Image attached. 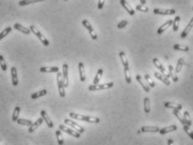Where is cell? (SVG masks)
<instances>
[{
	"mask_svg": "<svg viewBox=\"0 0 193 145\" xmlns=\"http://www.w3.org/2000/svg\"><path fill=\"white\" fill-rule=\"evenodd\" d=\"M173 49L175 50L183 51V52H187L189 50V48L187 46H183V45H180V44H174Z\"/></svg>",
	"mask_w": 193,
	"mask_h": 145,
	"instance_id": "38",
	"label": "cell"
},
{
	"mask_svg": "<svg viewBox=\"0 0 193 145\" xmlns=\"http://www.w3.org/2000/svg\"><path fill=\"white\" fill-rule=\"evenodd\" d=\"M177 129V125H171V126H167V127L163 128V129H161L159 130V134L163 135L167 134V133L173 132V131Z\"/></svg>",
	"mask_w": 193,
	"mask_h": 145,
	"instance_id": "14",
	"label": "cell"
},
{
	"mask_svg": "<svg viewBox=\"0 0 193 145\" xmlns=\"http://www.w3.org/2000/svg\"><path fill=\"white\" fill-rule=\"evenodd\" d=\"M103 70L102 69H99L97 72V74L95 76L94 79H93V84H98V83L100 82V79L102 78V75H103Z\"/></svg>",
	"mask_w": 193,
	"mask_h": 145,
	"instance_id": "30",
	"label": "cell"
},
{
	"mask_svg": "<svg viewBox=\"0 0 193 145\" xmlns=\"http://www.w3.org/2000/svg\"><path fill=\"white\" fill-rule=\"evenodd\" d=\"M152 62H153L154 65H155V66H156V67H157V69H158L161 71V73H162V74H163V75H165V76H166V77H167V78L168 79L169 77H170V75H169V74L167 73V69H166L164 68L163 66L162 65V64H161V63L159 62V60L157 59H156V58H155V59H152Z\"/></svg>",
	"mask_w": 193,
	"mask_h": 145,
	"instance_id": "10",
	"label": "cell"
},
{
	"mask_svg": "<svg viewBox=\"0 0 193 145\" xmlns=\"http://www.w3.org/2000/svg\"><path fill=\"white\" fill-rule=\"evenodd\" d=\"M42 1H44V0H21L19 2V6H27V5L35 4L38 2H42Z\"/></svg>",
	"mask_w": 193,
	"mask_h": 145,
	"instance_id": "26",
	"label": "cell"
},
{
	"mask_svg": "<svg viewBox=\"0 0 193 145\" xmlns=\"http://www.w3.org/2000/svg\"><path fill=\"white\" fill-rule=\"evenodd\" d=\"M154 75H155V77L157 79L161 80L162 82H163L164 84L166 85H170L171 84V82L169 81V79L165 76V75L162 74L161 73H158V72H154Z\"/></svg>",
	"mask_w": 193,
	"mask_h": 145,
	"instance_id": "17",
	"label": "cell"
},
{
	"mask_svg": "<svg viewBox=\"0 0 193 145\" xmlns=\"http://www.w3.org/2000/svg\"><path fill=\"white\" fill-rule=\"evenodd\" d=\"M64 124H65L68 125V126H71L73 129H74L78 133H79V134H83V133H84L85 129L82 127V126H80L78 124H77V123H75L74 121H73L72 119H64Z\"/></svg>",
	"mask_w": 193,
	"mask_h": 145,
	"instance_id": "6",
	"label": "cell"
},
{
	"mask_svg": "<svg viewBox=\"0 0 193 145\" xmlns=\"http://www.w3.org/2000/svg\"><path fill=\"white\" fill-rule=\"evenodd\" d=\"M140 2H141V4L145 5L146 4V3H147V1L146 0H140Z\"/></svg>",
	"mask_w": 193,
	"mask_h": 145,
	"instance_id": "48",
	"label": "cell"
},
{
	"mask_svg": "<svg viewBox=\"0 0 193 145\" xmlns=\"http://www.w3.org/2000/svg\"><path fill=\"white\" fill-rule=\"evenodd\" d=\"M120 4H122V6L127 11V13H128L130 15H134L135 14V12H134L133 9L129 5V4L126 1V0H120Z\"/></svg>",
	"mask_w": 193,
	"mask_h": 145,
	"instance_id": "18",
	"label": "cell"
},
{
	"mask_svg": "<svg viewBox=\"0 0 193 145\" xmlns=\"http://www.w3.org/2000/svg\"><path fill=\"white\" fill-rule=\"evenodd\" d=\"M104 4H105V0H98V9H102L103 8Z\"/></svg>",
	"mask_w": 193,
	"mask_h": 145,
	"instance_id": "46",
	"label": "cell"
},
{
	"mask_svg": "<svg viewBox=\"0 0 193 145\" xmlns=\"http://www.w3.org/2000/svg\"><path fill=\"white\" fill-rule=\"evenodd\" d=\"M47 90L46 89H43L39 91V92H37V93H34V94H33L31 95V99H38L40 97H43V96H44V95L47 94Z\"/></svg>",
	"mask_w": 193,
	"mask_h": 145,
	"instance_id": "27",
	"label": "cell"
},
{
	"mask_svg": "<svg viewBox=\"0 0 193 145\" xmlns=\"http://www.w3.org/2000/svg\"><path fill=\"white\" fill-rule=\"evenodd\" d=\"M40 114H41L42 118H43V120L45 121V123L47 124V125H48V128H50V129H53V128L54 127V124H53V121H52V119H50L49 116L48 115L47 112H46L45 110H42V111H41V113H40Z\"/></svg>",
	"mask_w": 193,
	"mask_h": 145,
	"instance_id": "9",
	"label": "cell"
},
{
	"mask_svg": "<svg viewBox=\"0 0 193 145\" xmlns=\"http://www.w3.org/2000/svg\"><path fill=\"white\" fill-rule=\"evenodd\" d=\"M180 17L179 16H176V18L174 19L173 23H172V29L174 32H177L178 30L179 24H180Z\"/></svg>",
	"mask_w": 193,
	"mask_h": 145,
	"instance_id": "34",
	"label": "cell"
},
{
	"mask_svg": "<svg viewBox=\"0 0 193 145\" xmlns=\"http://www.w3.org/2000/svg\"><path fill=\"white\" fill-rule=\"evenodd\" d=\"M43 118H42V119H38L35 123H33V124L30 126L29 129H28V132H29V133H33L35 130L37 129L40 125L43 124Z\"/></svg>",
	"mask_w": 193,
	"mask_h": 145,
	"instance_id": "20",
	"label": "cell"
},
{
	"mask_svg": "<svg viewBox=\"0 0 193 145\" xmlns=\"http://www.w3.org/2000/svg\"><path fill=\"white\" fill-rule=\"evenodd\" d=\"M119 57H120V59H121V61H122V65L124 66V69H125V68H129L128 60H127V56L125 54V53L122 52V51L119 52Z\"/></svg>",
	"mask_w": 193,
	"mask_h": 145,
	"instance_id": "23",
	"label": "cell"
},
{
	"mask_svg": "<svg viewBox=\"0 0 193 145\" xmlns=\"http://www.w3.org/2000/svg\"><path fill=\"white\" fill-rule=\"evenodd\" d=\"M127 24H128L127 20H122V21H121L118 24V29H123L125 26H127Z\"/></svg>",
	"mask_w": 193,
	"mask_h": 145,
	"instance_id": "45",
	"label": "cell"
},
{
	"mask_svg": "<svg viewBox=\"0 0 193 145\" xmlns=\"http://www.w3.org/2000/svg\"><path fill=\"white\" fill-rule=\"evenodd\" d=\"M145 79H146V81L147 82V84H148V85L151 87V88H154L155 87V83L153 82V80L152 79V78L150 77V75L149 74H146L145 75Z\"/></svg>",
	"mask_w": 193,
	"mask_h": 145,
	"instance_id": "42",
	"label": "cell"
},
{
	"mask_svg": "<svg viewBox=\"0 0 193 145\" xmlns=\"http://www.w3.org/2000/svg\"><path fill=\"white\" fill-rule=\"evenodd\" d=\"M183 129L184 131L187 134L189 137L193 140V131L190 129V127L187 126V125H183Z\"/></svg>",
	"mask_w": 193,
	"mask_h": 145,
	"instance_id": "41",
	"label": "cell"
},
{
	"mask_svg": "<svg viewBox=\"0 0 193 145\" xmlns=\"http://www.w3.org/2000/svg\"><path fill=\"white\" fill-rule=\"evenodd\" d=\"M82 24H83V25L85 28L88 29V33H89L90 36H91V38H92V39H93V40L98 39V35H97L96 32H95L94 29L93 28V26L91 25V24H90L89 22H88V21L87 19H83V21H82Z\"/></svg>",
	"mask_w": 193,
	"mask_h": 145,
	"instance_id": "5",
	"label": "cell"
},
{
	"mask_svg": "<svg viewBox=\"0 0 193 145\" xmlns=\"http://www.w3.org/2000/svg\"><path fill=\"white\" fill-rule=\"evenodd\" d=\"M14 27L15 29L19 30V31L22 32L23 34H29L30 33H31L30 29H27V28H25L24 26H22V25L19 24H15Z\"/></svg>",
	"mask_w": 193,
	"mask_h": 145,
	"instance_id": "25",
	"label": "cell"
},
{
	"mask_svg": "<svg viewBox=\"0 0 193 145\" xmlns=\"http://www.w3.org/2000/svg\"><path fill=\"white\" fill-rule=\"evenodd\" d=\"M114 86L113 82H110L108 84H93L90 85L88 87L89 91H98V90H103V89H111Z\"/></svg>",
	"mask_w": 193,
	"mask_h": 145,
	"instance_id": "3",
	"label": "cell"
},
{
	"mask_svg": "<svg viewBox=\"0 0 193 145\" xmlns=\"http://www.w3.org/2000/svg\"><path fill=\"white\" fill-rule=\"evenodd\" d=\"M30 31H31L33 34H34L38 38V39L42 42V44L44 45V46L48 47V46L49 45V41L44 36L40 33L39 30L34 25H31V26H30Z\"/></svg>",
	"mask_w": 193,
	"mask_h": 145,
	"instance_id": "2",
	"label": "cell"
},
{
	"mask_svg": "<svg viewBox=\"0 0 193 145\" xmlns=\"http://www.w3.org/2000/svg\"><path fill=\"white\" fill-rule=\"evenodd\" d=\"M0 66H1V69L3 71L5 72L7 70V64L5 63V59L3 55H0Z\"/></svg>",
	"mask_w": 193,
	"mask_h": 145,
	"instance_id": "43",
	"label": "cell"
},
{
	"mask_svg": "<svg viewBox=\"0 0 193 145\" xmlns=\"http://www.w3.org/2000/svg\"><path fill=\"white\" fill-rule=\"evenodd\" d=\"M136 8H137V9L138 10V11H141V12H142V13H147L149 10V9L147 6H144V5L142 4L137 5Z\"/></svg>",
	"mask_w": 193,
	"mask_h": 145,
	"instance_id": "44",
	"label": "cell"
},
{
	"mask_svg": "<svg viewBox=\"0 0 193 145\" xmlns=\"http://www.w3.org/2000/svg\"><path fill=\"white\" fill-rule=\"evenodd\" d=\"M11 31H12V28L11 27H7L4 30H3L0 33V40H2L4 38H5L9 33H11Z\"/></svg>",
	"mask_w": 193,
	"mask_h": 145,
	"instance_id": "37",
	"label": "cell"
},
{
	"mask_svg": "<svg viewBox=\"0 0 193 145\" xmlns=\"http://www.w3.org/2000/svg\"><path fill=\"white\" fill-rule=\"evenodd\" d=\"M184 119L187 122V126H192V120H191V117L187 111L184 112Z\"/></svg>",
	"mask_w": 193,
	"mask_h": 145,
	"instance_id": "40",
	"label": "cell"
},
{
	"mask_svg": "<svg viewBox=\"0 0 193 145\" xmlns=\"http://www.w3.org/2000/svg\"><path fill=\"white\" fill-rule=\"evenodd\" d=\"M59 130L61 131H63V132H65V133H67L68 134L72 135L73 137H74V138H80V136H81V134L79 133H78L77 131H75V130H73L69 129V128H68V127H66L63 124H60L59 125Z\"/></svg>",
	"mask_w": 193,
	"mask_h": 145,
	"instance_id": "7",
	"label": "cell"
},
{
	"mask_svg": "<svg viewBox=\"0 0 193 145\" xmlns=\"http://www.w3.org/2000/svg\"><path fill=\"white\" fill-rule=\"evenodd\" d=\"M173 114L178 119V120L181 122V124H182L183 125H187V122L185 121L183 118L181 116V114L179 113V110L177 109H173Z\"/></svg>",
	"mask_w": 193,
	"mask_h": 145,
	"instance_id": "35",
	"label": "cell"
},
{
	"mask_svg": "<svg viewBox=\"0 0 193 145\" xmlns=\"http://www.w3.org/2000/svg\"><path fill=\"white\" fill-rule=\"evenodd\" d=\"M169 69V75L172 77V81L173 82H177L178 81V78H177V76L176 74V71H174V68L172 66V65H169L168 67Z\"/></svg>",
	"mask_w": 193,
	"mask_h": 145,
	"instance_id": "28",
	"label": "cell"
},
{
	"mask_svg": "<svg viewBox=\"0 0 193 145\" xmlns=\"http://www.w3.org/2000/svg\"><path fill=\"white\" fill-rule=\"evenodd\" d=\"M150 110H151V107H150V99H149L147 97H146L144 99V111L146 114H148L150 113Z\"/></svg>",
	"mask_w": 193,
	"mask_h": 145,
	"instance_id": "32",
	"label": "cell"
},
{
	"mask_svg": "<svg viewBox=\"0 0 193 145\" xmlns=\"http://www.w3.org/2000/svg\"><path fill=\"white\" fill-rule=\"evenodd\" d=\"M55 133H56V136H57V139H58V145H63L64 141H63V138L61 130H57Z\"/></svg>",
	"mask_w": 193,
	"mask_h": 145,
	"instance_id": "33",
	"label": "cell"
},
{
	"mask_svg": "<svg viewBox=\"0 0 193 145\" xmlns=\"http://www.w3.org/2000/svg\"><path fill=\"white\" fill-rule=\"evenodd\" d=\"M20 114V107L19 106H16L14 113H13V116H12V120L14 122H17V120L19 119V116Z\"/></svg>",
	"mask_w": 193,
	"mask_h": 145,
	"instance_id": "29",
	"label": "cell"
},
{
	"mask_svg": "<svg viewBox=\"0 0 193 145\" xmlns=\"http://www.w3.org/2000/svg\"><path fill=\"white\" fill-rule=\"evenodd\" d=\"M159 130L160 129L157 126H143L141 128L142 133H157Z\"/></svg>",
	"mask_w": 193,
	"mask_h": 145,
	"instance_id": "12",
	"label": "cell"
},
{
	"mask_svg": "<svg viewBox=\"0 0 193 145\" xmlns=\"http://www.w3.org/2000/svg\"><path fill=\"white\" fill-rule=\"evenodd\" d=\"M172 23H173V20L170 19L168 20L167 22H166L164 24H162L157 30V34H162V33H163L165 30L167 29H168L169 26H171V25H172Z\"/></svg>",
	"mask_w": 193,
	"mask_h": 145,
	"instance_id": "22",
	"label": "cell"
},
{
	"mask_svg": "<svg viewBox=\"0 0 193 145\" xmlns=\"http://www.w3.org/2000/svg\"><path fill=\"white\" fill-rule=\"evenodd\" d=\"M57 83H58V93L61 98L65 97V90L64 85H63V75L61 73L58 72L57 73Z\"/></svg>",
	"mask_w": 193,
	"mask_h": 145,
	"instance_id": "4",
	"label": "cell"
},
{
	"mask_svg": "<svg viewBox=\"0 0 193 145\" xmlns=\"http://www.w3.org/2000/svg\"><path fill=\"white\" fill-rule=\"evenodd\" d=\"M64 1H68V0H64Z\"/></svg>",
	"mask_w": 193,
	"mask_h": 145,
	"instance_id": "49",
	"label": "cell"
},
{
	"mask_svg": "<svg viewBox=\"0 0 193 145\" xmlns=\"http://www.w3.org/2000/svg\"><path fill=\"white\" fill-rule=\"evenodd\" d=\"M164 106L166 108H168V109H177V110H182V106L179 104H176V103H172V102H166L164 104Z\"/></svg>",
	"mask_w": 193,
	"mask_h": 145,
	"instance_id": "19",
	"label": "cell"
},
{
	"mask_svg": "<svg viewBox=\"0 0 193 145\" xmlns=\"http://www.w3.org/2000/svg\"><path fill=\"white\" fill-rule=\"evenodd\" d=\"M193 28V17L192 18V19L190 20V22H189V24H187V26L186 27V29L183 30V32L181 34V38L182 39H185L188 34L190 33V31L192 30V29Z\"/></svg>",
	"mask_w": 193,
	"mask_h": 145,
	"instance_id": "13",
	"label": "cell"
},
{
	"mask_svg": "<svg viewBox=\"0 0 193 145\" xmlns=\"http://www.w3.org/2000/svg\"><path fill=\"white\" fill-rule=\"evenodd\" d=\"M17 123L19 125H25V126H29V127L33 124L31 120L24 119H19L17 120Z\"/></svg>",
	"mask_w": 193,
	"mask_h": 145,
	"instance_id": "31",
	"label": "cell"
},
{
	"mask_svg": "<svg viewBox=\"0 0 193 145\" xmlns=\"http://www.w3.org/2000/svg\"><path fill=\"white\" fill-rule=\"evenodd\" d=\"M167 144H168V145H174L173 140L172 139H169L168 142H167Z\"/></svg>",
	"mask_w": 193,
	"mask_h": 145,
	"instance_id": "47",
	"label": "cell"
},
{
	"mask_svg": "<svg viewBox=\"0 0 193 145\" xmlns=\"http://www.w3.org/2000/svg\"><path fill=\"white\" fill-rule=\"evenodd\" d=\"M63 81L65 88L68 86V65L67 64H63Z\"/></svg>",
	"mask_w": 193,
	"mask_h": 145,
	"instance_id": "8",
	"label": "cell"
},
{
	"mask_svg": "<svg viewBox=\"0 0 193 145\" xmlns=\"http://www.w3.org/2000/svg\"><path fill=\"white\" fill-rule=\"evenodd\" d=\"M136 79L137 80V82H138L139 84H141V86L143 88V89L145 92H147V93H148L149 91H150V87L149 86H147V84H146L145 83L143 82V80H142V77L140 76L139 74H137V76H136Z\"/></svg>",
	"mask_w": 193,
	"mask_h": 145,
	"instance_id": "24",
	"label": "cell"
},
{
	"mask_svg": "<svg viewBox=\"0 0 193 145\" xmlns=\"http://www.w3.org/2000/svg\"><path fill=\"white\" fill-rule=\"evenodd\" d=\"M11 76H12V83L14 86H17L19 84L18 74H17V69L15 67L11 68Z\"/></svg>",
	"mask_w": 193,
	"mask_h": 145,
	"instance_id": "16",
	"label": "cell"
},
{
	"mask_svg": "<svg viewBox=\"0 0 193 145\" xmlns=\"http://www.w3.org/2000/svg\"><path fill=\"white\" fill-rule=\"evenodd\" d=\"M124 74H125V79L127 84H130L132 79H131V74H130V71H129V68H125L124 69Z\"/></svg>",
	"mask_w": 193,
	"mask_h": 145,
	"instance_id": "36",
	"label": "cell"
},
{
	"mask_svg": "<svg viewBox=\"0 0 193 145\" xmlns=\"http://www.w3.org/2000/svg\"><path fill=\"white\" fill-rule=\"evenodd\" d=\"M184 64V59H179L178 60V63H177V67H176V73H179V72H181V70L182 69V67H183Z\"/></svg>",
	"mask_w": 193,
	"mask_h": 145,
	"instance_id": "39",
	"label": "cell"
},
{
	"mask_svg": "<svg viewBox=\"0 0 193 145\" xmlns=\"http://www.w3.org/2000/svg\"><path fill=\"white\" fill-rule=\"evenodd\" d=\"M41 73H58L59 72L58 67H41L39 69Z\"/></svg>",
	"mask_w": 193,
	"mask_h": 145,
	"instance_id": "15",
	"label": "cell"
},
{
	"mask_svg": "<svg viewBox=\"0 0 193 145\" xmlns=\"http://www.w3.org/2000/svg\"><path fill=\"white\" fill-rule=\"evenodd\" d=\"M0 140H1V139H0Z\"/></svg>",
	"mask_w": 193,
	"mask_h": 145,
	"instance_id": "50",
	"label": "cell"
},
{
	"mask_svg": "<svg viewBox=\"0 0 193 145\" xmlns=\"http://www.w3.org/2000/svg\"><path fill=\"white\" fill-rule=\"evenodd\" d=\"M153 13L155 14L161 15H173L176 14L175 9H153Z\"/></svg>",
	"mask_w": 193,
	"mask_h": 145,
	"instance_id": "11",
	"label": "cell"
},
{
	"mask_svg": "<svg viewBox=\"0 0 193 145\" xmlns=\"http://www.w3.org/2000/svg\"><path fill=\"white\" fill-rule=\"evenodd\" d=\"M69 116L73 119L81 120V121H84V122H88V123H92V124H99L101 119L97 117H90V116H85V115L78 114L76 113H69Z\"/></svg>",
	"mask_w": 193,
	"mask_h": 145,
	"instance_id": "1",
	"label": "cell"
},
{
	"mask_svg": "<svg viewBox=\"0 0 193 145\" xmlns=\"http://www.w3.org/2000/svg\"><path fill=\"white\" fill-rule=\"evenodd\" d=\"M78 70H79L80 80L82 82H84L85 80H86V74H85L84 65H83V63H79L78 64Z\"/></svg>",
	"mask_w": 193,
	"mask_h": 145,
	"instance_id": "21",
	"label": "cell"
}]
</instances>
